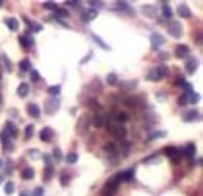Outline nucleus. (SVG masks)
Returning <instances> with one entry per match:
<instances>
[{"mask_svg":"<svg viewBox=\"0 0 203 196\" xmlns=\"http://www.w3.org/2000/svg\"><path fill=\"white\" fill-rule=\"evenodd\" d=\"M120 182H122L120 173L114 174V176H113L111 179H108V182L105 184V187H103V194H105V196H114V193H116V190H117V187H119Z\"/></svg>","mask_w":203,"mask_h":196,"instance_id":"1","label":"nucleus"},{"mask_svg":"<svg viewBox=\"0 0 203 196\" xmlns=\"http://www.w3.org/2000/svg\"><path fill=\"white\" fill-rule=\"evenodd\" d=\"M169 74V68L166 66V64H158L155 69H151L148 74H147V79L150 80V82H158V80H161L163 77H166Z\"/></svg>","mask_w":203,"mask_h":196,"instance_id":"2","label":"nucleus"},{"mask_svg":"<svg viewBox=\"0 0 203 196\" xmlns=\"http://www.w3.org/2000/svg\"><path fill=\"white\" fill-rule=\"evenodd\" d=\"M167 32H169V33H170V36H173L175 39H180V38H181V35H183V27H181V24H180V22L173 20V22H170V24H169Z\"/></svg>","mask_w":203,"mask_h":196,"instance_id":"3","label":"nucleus"},{"mask_svg":"<svg viewBox=\"0 0 203 196\" xmlns=\"http://www.w3.org/2000/svg\"><path fill=\"white\" fill-rule=\"evenodd\" d=\"M110 133L116 138V140H123L126 137V129L122 126V124H116V126H110L108 127Z\"/></svg>","mask_w":203,"mask_h":196,"instance_id":"4","label":"nucleus"},{"mask_svg":"<svg viewBox=\"0 0 203 196\" xmlns=\"http://www.w3.org/2000/svg\"><path fill=\"white\" fill-rule=\"evenodd\" d=\"M44 110H45L47 115H53V113H56V111L60 110V102H58V99H55V97H50L48 101H45V107H44Z\"/></svg>","mask_w":203,"mask_h":196,"instance_id":"5","label":"nucleus"},{"mask_svg":"<svg viewBox=\"0 0 203 196\" xmlns=\"http://www.w3.org/2000/svg\"><path fill=\"white\" fill-rule=\"evenodd\" d=\"M0 141H2V148H3V151H8V152H11L13 149H14V144H13V138L3 130L2 133H0Z\"/></svg>","mask_w":203,"mask_h":196,"instance_id":"6","label":"nucleus"},{"mask_svg":"<svg viewBox=\"0 0 203 196\" xmlns=\"http://www.w3.org/2000/svg\"><path fill=\"white\" fill-rule=\"evenodd\" d=\"M170 160H173V162H178L180 159H181V151L180 149H176V148H173V146H167V148H164V151H163Z\"/></svg>","mask_w":203,"mask_h":196,"instance_id":"7","label":"nucleus"},{"mask_svg":"<svg viewBox=\"0 0 203 196\" xmlns=\"http://www.w3.org/2000/svg\"><path fill=\"white\" fill-rule=\"evenodd\" d=\"M189 54H191V49L186 44H178L175 47V57L176 58H184L186 60L188 57H191Z\"/></svg>","mask_w":203,"mask_h":196,"instance_id":"8","label":"nucleus"},{"mask_svg":"<svg viewBox=\"0 0 203 196\" xmlns=\"http://www.w3.org/2000/svg\"><path fill=\"white\" fill-rule=\"evenodd\" d=\"M150 42H151V49H153V50H158L161 46H164L166 39H164L163 35H160V33H153V35L150 36Z\"/></svg>","mask_w":203,"mask_h":196,"instance_id":"9","label":"nucleus"},{"mask_svg":"<svg viewBox=\"0 0 203 196\" xmlns=\"http://www.w3.org/2000/svg\"><path fill=\"white\" fill-rule=\"evenodd\" d=\"M53 137H55V132H53L52 127H44V129L39 132V138H41V141H44V143L52 141Z\"/></svg>","mask_w":203,"mask_h":196,"instance_id":"10","label":"nucleus"},{"mask_svg":"<svg viewBox=\"0 0 203 196\" xmlns=\"http://www.w3.org/2000/svg\"><path fill=\"white\" fill-rule=\"evenodd\" d=\"M198 68V61L195 57H188L186 58V72L188 74H194Z\"/></svg>","mask_w":203,"mask_h":196,"instance_id":"11","label":"nucleus"},{"mask_svg":"<svg viewBox=\"0 0 203 196\" xmlns=\"http://www.w3.org/2000/svg\"><path fill=\"white\" fill-rule=\"evenodd\" d=\"M5 132H6L11 138H16V137L19 135V130H17L16 124H14V122H11V121H6V122H5Z\"/></svg>","mask_w":203,"mask_h":196,"instance_id":"12","label":"nucleus"},{"mask_svg":"<svg viewBox=\"0 0 203 196\" xmlns=\"http://www.w3.org/2000/svg\"><path fill=\"white\" fill-rule=\"evenodd\" d=\"M19 42H20V46H22L23 49H30V47H33L35 39H33L30 35H20V36H19Z\"/></svg>","mask_w":203,"mask_h":196,"instance_id":"13","label":"nucleus"},{"mask_svg":"<svg viewBox=\"0 0 203 196\" xmlns=\"http://www.w3.org/2000/svg\"><path fill=\"white\" fill-rule=\"evenodd\" d=\"M176 13H178V16H181V17H184V19H189V17H192V11L189 10V7L188 5H178V8H176Z\"/></svg>","mask_w":203,"mask_h":196,"instance_id":"14","label":"nucleus"},{"mask_svg":"<svg viewBox=\"0 0 203 196\" xmlns=\"http://www.w3.org/2000/svg\"><path fill=\"white\" fill-rule=\"evenodd\" d=\"M141 10H142V13H144L147 17H150V19H155L156 14H158L156 8H155V7H151V5H144Z\"/></svg>","mask_w":203,"mask_h":196,"instance_id":"15","label":"nucleus"},{"mask_svg":"<svg viewBox=\"0 0 203 196\" xmlns=\"http://www.w3.org/2000/svg\"><path fill=\"white\" fill-rule=\"evenodd\" d=\"M200 119V113L197 111V110H191V111H188L184 116H183V121L184 122H194V121H198Z\"/></svg>","mask_w":203,"mask_h":196,"instance_id":"16","label":"nucleus"},{"mask_svg":"<svg viewBox=\"0 0 203 196\" xmlns=\"http://www.w3.org/2000/svg\"><path fill=\"white\" fill-rule=\"evenodd\" d=\"M181 154H184V157H186V159L192 160V159L195 157V144H194V143H189V144L186 146V149H184V151H181Z\"/></svg>","mask_w":203,"mask_h":196,"instance_id":"17","label":"nucleus"},{"mask_svg":"<svg viewBox=\"0 0 203 196\" xmlns=\"http://www.w3.org/2000/svg\"><path fill=\"white\" fill-rule=\"evenodd\" d=\"M120 177H122V182H130V181H133V177H135V168H130V169H126V171H122Z\"/></svg>","mask_w":203,"mask_h":196,"instance_id":"18","label":"nucleus"},{"mask_svg":"<svg viewBox=\"0 0 203 196\" xmlns=\"http://www.w3.org/2000/svg\"><path fill=\"white\" fill-rule=\"evenodd\" d=\"M30 93V85L28 83H20L17 86V96L19 97H27Z\"/></svg>","mask_w":203,"mask_h":196,"instance_id":"19","label":"nucleus"},{"mask_svg":"<svg viewBox=\"0 0 203 196\" xmlns=\"http://www.w3.org/2000/svg\"><path fill=\"white\" fill-rule=\"evenodd\" d=\"M111 119H116V121L119 122V124H122V122H126V121H128V119H130V116L126 115L125 111H116V113H114V116H111Z\"/></svg>","mask_w":203,"mask_h":196,"instance_id":"20","label":"nucleus"},{"mask_svg":"<svg viewBox=\"0 0 203 196\" xmlns=\"http://www.w3.org/2000/svg\"><path fill=\"white\" fill-rule=\"evenodd\" d=\"M97 10H89V11H85L83 14H81V19H83V22H91V20H94L95 17H97Z\"/></svg>","mask_w":203,"mask_h":196,"instance_id":"21","label":"nucleus"},{"mask_svg":"<svg viewBox=\"0 0 203 196\" xmlns=\"http://www.w3.org/2000/svg\"><path fill=\"white\" fill-rule=\"evenodd\" d=\"M27 113L30 116H33V118H38L41 115V110H39V107L36 104H27Z\"/></svg>","mask_w":203,"mask_h":196,"instance_id":"22","label":"nucleus"},{"mask_svg":"<svg viewBox=\"0 0 203 196\" xmlns=\"http://www.w3.org/2000/svg\"><path fill=\"white\" fill-rule=\"evenodd\" d=\"M91 38H92V41H94V42H95L98 47H102V49H103V50H110V49H111L108 44H105V42H103V39H102L100 36H97L95 33H92V35H91Z\"/></svg>","mask_w":203,"mask_h":196,"instance_id":"23","label":"nucleus"},{"mask_svg":"<svg viewBox=\"0 0 203 196\" xmlns=\"http://www.w3.org/2000/svg\"><path fill=\"white\" fill-rule=\"evenodd\" d=\"M5 24L8 25V28H10L11 32H16V30L19 28V22H17V19H14V17H8V19H5Z\"/></svg>","mask_w":203,"mask_h":196,"instance_id":"24","label":"nucleus"},{"mask_svg":"<svg viewBox=\"0 0 203 196\" xmlns=\"http://www.w3.org/2000/svg\"><path fill=\"white\" fill-rule=\"evenodd\" d=\"M33 177H35L33 168H23V169H22V179H23V181H31Z\"/></svg>","mask_w":203,"mask_h":196,"instance_id":"25","label":"nucleus"},{"mask_svg":"<svg viewBox=\"0 0 203 196\" xmlns=\"http://www.w3.org/2000/svg\"><path fill=\"white\" fill-rule=\"evenodd\" d=\"M103 124H105V116H103V115H94V116H92V126L102 127Z\"/></svg>","mask_w":203,"mask_h":196,"instance_id":"26","label":"nucleus"},{"mask_svg":"<svg viewBox=\"0 0 203 196\" xmlns=\"http://www.w3.org/2000/svg\"><path fill=\"white\" fill-rule=\"evenodd\" d=\"M19 69H20L22 72H28V71H31V61H30L28 58H23V60L19 63Z\"/></svg>","mask_w":203,"mask_h":196,"instance_id":"27","label":"nucleus"},{"mask_svg":"<svg viewBox=\"0 0 203 196\" xmlns=\"http://www.w3.org/2000/svg\"><path fill=\"white\" fill-rule=\"evenodd\" d=\"M163 16L166 19H170L173 16V11H172V8H170V5L167 2H163Z\"/></svg>","mask_w":203,"mask_h":196,"instance_id":"28","label":"nucleus"},{"mask_svg":"<svg viewBox=\"0 0 203 196\" xmlns=\"http://www.w3.org/2000/svg\"><path fill=\"white\" fill-rule=\"evenodd\" d=\"M53 173H55L53 166L52 165H47L45 169H44V181H50V179H52V176H53Z\"/></svg>","mask_w":203,"mask_h":196,"instance_id":"29","label":"nucleus"},{"mask_svg":"<svg viewBox=\"0 0 203 196\" xmlns=\"http://www.w3.org/2000/svg\"><path fill=\"white\" fill-rule=\"evenodd\" d=\"M23 20H25V22H27V24H28V27H30V30H33V32H36V33L42 30V25H41V24H36V22H31V20H28L27 17H23Z\"/></svg>","mask_w":203,"mask_h":196,"instance_id":"30","label":"nucleus"},{"mask_svg":"<svg viewBox=\"0 0 203 196\" xmlns=\"http://www.w3.org/2000/svg\"><path fill=\"white\" fill-rule=\"evenodd\" d=\"M47 93L52 96V97H56V96H60V93H61V86H60V85H52V86H48Z\"/></svg>","mask_w":203,"mask_h":196,"instance_id":"31","label":"nucleus"},{"mask_svg":"<svg viewBox=\"0 0 203 196\" xmlns=\"http://www.w3.org/2000/svg\"><path fill=\"white\" fill-rule=\"evenodd\" d=\"M106 83H108V85H111V86H114V85H117V83H119V80H117V74H116V72H110V74L106 76Z\"/></svg>","mask_w":203,"mask_h":196,"instance_id":"32","label":"nucleus"},{"mask_svg":"<svg viewBox=\"0 0 203 196\" xmlns=\"http://www.w3.org/2000/svg\"><path fill=\"white\" fill-rule=\"evenodd\" d=\"M200 101V94H197L195 91H192L189 96H188V104H197Z\"/></svg>","mask_w":203,"mask_h":196,"instance_id":"33","label":"nucleus"},{"mask_svg":"<svg viewBox=\"0 0 203 196\" xmlns=\"http://www.w3.org/2000/svg\"><path fill=\"white\" fill-rule=\"evenodd\" d=\"M35 133V126L33 124H28L27 127H25V140H30Z\"/></svg>","mask_w":203,"mask_h":196,"instance_id":"34","label":"nucleus"},{"mask_svg":"<svg viewBox=\"0 0 203 196\" xmlns=\"http://www.w3.org/2000/svg\"><path fill=\"white\" fill-rule=\"evenodd\" d=\"M66 160H67V163H77L78 162V154L77 152H69L67 154V157H66Z\"/></svg>","mask_w":203,"mask_h":196,"instance_id":"35","label":"nucleus"},{"mask_svg":"<svg viewBox=\"0 0 203 196\" xmlns=\"http://www.w3.org/2000/svg\"><path fill=\"white\" fill-rule=\"evenodd\" d=\"M42 7H44L45 10H48V11H56V10H58V5H56L55 2H44Z\"/></svg>","mask_w":203,"mask_h":196,"instance_id":"36","label":"nucleus"},{"mask_svg":"<svg viewBox=\"0 0 203 196\" xmlns=\"http://www.w3.org/2000/svg\"><path fill=\"white\" fill-rule=\"evenodd\" d=\"M14 193V184L11 182V181H8L6 184H5V194H13Z\"/></svg>","mask_w":203,"mask_h":196,"instance_id":"37","label":"nucleus"},{"mask_svg":"<svg viewBox=\"0 0 203 196\" xmlns=\"http://www.w3.org/2000/svg\"><path fill=\"white\" fill-rule=\"evenodd\" d=\"M69 182H70V176H69L67 173H63V174H61V185H63V187H67Z\"/></svg>","mask_w":203,"mask_h":196,"instance_id":"38","label":"nucleus"},{"mask_svg":"<svg viewBox=\"0 0 203 196\" xmlns=\"http://www.w3.org/2000/svg\"><path fill=\"white\" fill-rule=\"evenodd\" d=\"M161 137H166V132H163V130H160V132H153L150 137H148V140L151 141V140H155V138H161Z\"/></svg>","mask_w":203,"mask_h":196,"instance_id":"39","label":"nucleus"},{"mask_svg":"<svg viewBox=\"0 0 203 196\" xmlns=\"http://www.w3.org/2000/svg\"><path fill=\"white\" fill-rule=\"evenodd\" d=\"M30 74H31V80H33V82H39V80H41V76H39V72H38L36 69H31Z\"/></svg>","mask_w":203,"mask_h":196,"instance_id":"40","label":"nucleus"},{"mask_svg":"<svg viewBox=\"0 0 203 196\" xmlns=\"http://www.w3.org/2000/svg\"><path fill=\"white\" fill-rule=\"evenodd\" d=\"M189 94H191V93H189ZM189 94L184 93V94L180 97V99H178V105H181V107H183V105H188V96H189Z\"/></svg>","mask_w":203,"mask_h":196,"instance_id":"41","label":"nucleus"},{"mask_svg":"<svg viewBox=\"0 0 203 196\" xmlns=\"http://www.w3.org/2000/svg\"><path fill=\"white\" fill-rule=\"evenodd\" d=\"M55 14H56V19H58V17H69V13H67L66 10H61V8H58V10L55 11Z\"/></svg>","mask_w":203,"mask_h":196,"instance_id":"42","label":"nucleus"},{"mask_svg":"<svg viewBox=\"0 0 203 196\" xmlns=\"http://www.w3.org/2000/svg\"><path fill=\"white\" fill-rule=\"evenodd\" d=\"M105 151H106L108 154H116V146H114L113 143H110V144L105 146Z\"/></svg>","mask_w":203,"mask_h":196,"instance_id":"43","label":"nucleus"},{"mask_svg":"<svg viewBox=\"0 0 203 196\" xmlns=\"http://www.w3.org/2000/svg\"><path fill=\"white\" fill-rule=\"evenodd\" d=\"M2 58H3V63H5V68L8 69V72H11V71H13V66H11V61L8 60V57H6V55H3Z\"/></svg>","mask_w":203,"mask_h":196,"instance_id":"44","label":"nucleus"},{"mask_svg":"<svg viewBox=\"0 0 203 196\" xmlns=\"http://www.w3.org/2000/svg\"><path fill=\"white\" fill-rule=\"evenodd\" d=\"M81 2H78V0H69V2H66L67 7H72V8H78Z\"/></svg>","mask_w":203,"mask_h":196,"instance_id":"45","label":"nucleus"},{"mask_svg":"<svg viewBox=\"0 0 203 196\" xmlns=\"http://www.w3.org/2000/svg\"><path fill=\"white\" fill-rule=\"evenodd\" d=\"M116 3H117V8H120V10H126V11H130L128 2H116Z\"/></svg>","mask_w":203,"mask_h":196,"instance_id":"46","label":"nucleus"},{"mask_svg":"<svg viewBox=\"0 0 203 196\" xmlns=\"http://www.w3.org/2000/svg\"><path fill=\"white\" fill-rule=\"evenodd\" d=\"M53 159H55V160H58V162L63 159V155H61V151H60L58 148H55V149H53Z\"/></svg>","mask_w":203,"mask_h":196,"instance_id":"47","label":"nucleus"},{"mask_svg":"<svg viewBox=\"0 0 203 196\" xmlns=\"http://www.w3.org/2000/svg\"><path fill=\"white\" fill-rule=\"evenodd\" d=\"M153 160H160V155H158V154H153V155H151V157L145 159L144 162H145V163H150V162H153Z\"/></svg>","mask_w":203,"mask_h":196,"instance_id":"48","label":"nucleus"},{"mask_svg":"<svg viewBox=\"0 0 203 196\" xmlns=\"http://www.w3.org/2000/svg\"><path fill=\"white\" fill-rule=\"evenodd\" d=\"M186 82H184V77L183 76H178L176 77V80H175V85H184Z\"/></svg>","mask_w":203,"mask_h":196,"instance_id":"49","label":"nucleus"},{"mask_svg":"<svg viewBox=\"0 0 203 196\" xmlns=\"http://www.w3.org/2000/svg\"><path fill=\"white\" fill-rule=\"evenodd\" d=\"M89 107H91V108H95V110H100V105H98L97 101H89Z\"/></svg>","mask_w":203,"mask_h":196,"instance_id":"50","label":"nucleus"},{"mask_svg":"<svg viewBox=\"0 0 203 196\" xmlns=\"http://www.w3.org/2000/svg\"><path fill=\"white\" fill-rule=\"evenodd\" d=\"M28 154H30V157H33V159H38V157H39V155H38V154H39L38 149H30Z\"/></svg>","mask_w":203,"mask_h":196,"instance_id":"51","label":"nucleus"},{"mask_svg":"<svg viewBox=\"0 0 203 196\" xmlns=\"http://www.w3.org/2000/svg\"><path fill=\"white\" fill-rule=\"evenodd\" d=\"M42 193H44V190H42L41 187H38V188L33 191V194H31V196H42Z\"/></svg>","mask_w":203,"mask_h":196,"instance_id":"52","label":"nucleus"},{"mask_svg":"<svg viewBox=\"0 0 203 196\" xmlns=\"http://www.w3.org/2000/svg\"><path fill=\"white\" fill-rule=\"evenodd\" d=\"M122 86H125V88H135L136 82H126V83H122Z\"/></svg>","mask_w":203,"mask_h":196,"instance_id":"53","label":"nucleus"},{"mask_svg":"<svg viewBox=\"0 0 203 196\" xmlns=\"http://www.w3.org/2000/svg\"><path fill=\"white\" fill-rule=\"evenodd\" d=\"M42 159H44V160L47 162V165H52V163H50V162H52V159H50V155H44Z\"/></svg>","mask_w":203,"mask_h":196,"instance_id":"54","label":"nucleus"},{"mask_svg":"<svg viewBox=\"0 0 203 196\" xmlns=\"http://www.w3.org/2000/svg\"><path fill=\"white\" fill-rule=\"evenodd\" d=\"M91 57H92V52H89V54H88V57H86L85 60H81V64H83V63H86V61H88V60H89Z\"/></svg>","mask_w":203,"mask_h":196,"instance_id":"55","label":"nucleus"},{"mask_svg":"<svg viewBox=\"0 0 203 196\" xmlns=\"http://www.w3.org/2000/svg\"><path fill=\"white\" fill-rule=\"evenodd\" d=\"M19 196H28V193H25V191H22V193H20Z\"/></svg>","mask_w":203,"mask_h":196,"instance_id":"56","label":"nucleus"},{"mask_svg":"<svg viewBox=\"0 0 203 196\" xmlns=\"http://www.w3.org/2000/svg\"><path fill=\"white\" fill-rule=\"evenodd\" d=\"M3 5V0H0V7H2Z\"/></svg>","mask_w":203,"mask_h":196,"instance_id":"57","label":"nucleus"},{"mask_svg":"<svg viewBox=\"0 0 203 196\" xmlns=\"http://www.w3.org/2000/svg\"><path fill=\"white\" fill-rule=\"evenodd\" d=\"M2 181H3V177H2V176H0V184H2Z\"/></svg>","mask_w":203,"mask_h":196,"instance_id":"58","label":"nucleus"},{"mask_svg":"<svg viewBox=\"0 0 203 196\" xmlns=\"http://www.w3.org/2000/svg\"><path fill=\"white\" fill-rule=\"evenodd\" d=\"M2 165H3V162H2V160H0V168H2Z\"/></svg>","mask_w":203,"mask_h":196,"instance_id":"59","label":"nucleus"}]
</instances>
